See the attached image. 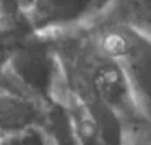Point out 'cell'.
Here are the masks:
<instances>
[{"label":"cell","instance_id":"4","mask_svg":"<svg viewBox=\"0 0 151 145\" xmlns=\"http://www.w3.org/2000/svg\"><path fill=\"white\" fill-rule=\"evenodd\" d=\"M31 30L18 12V2H4L0 12V75L10 67L28 39Z\"/></svg>","mask_w":151,"mask_h":145},{"label":"cell","instance_id":"5","mask_svg":"<svg viewBox=\"0 0 151 145\" xmlns=\"http://www.w3.org/2000/svg\"><path fill=\"white\" fill-rule=\"evenodd\" d=\"M0 145H57V144L49 125V129H44V130H36L31 132V134L21 135V137L0 140Z\"/></svg>","mask_w":151,"mask_h":145},{"label":"cell","instance_id":"2","mask_svg":"<svg viewBox=\"0 0 151 145\" xmlns=\"http://www.w3.org/2000/svg\"><path fill=\"white\" fill-rule=\"evenodd\" d=\"M54 101L12 72L0 75V140L49 129Z\"/></svg>","mask_w":151,"mask_h":145},{"label":"cell","instance_id":"6","mask_svg":"<svg viewBox=\"0 0 151 145\" xmlns=\"http://www.w3.org/2000/svg\"><path fill=\"white\" fill-rule=\"evenodd\" d=\"M124 145H151V125H143L125 135Z\"/></svg>","mask_w":151,"mask_h":145},{"label":"cell","instance_id":"1","mask_svg":"<svg viewBox=\"0 0 151 145\" xmlns=\"http://www.w3.org/2000/svg\"><path fill=\"white\" fill-rule=\"evenodd\" d=\"M91 30L98 44L120 65L141 117L151 125V30L122 20L111 2Z\"/></svg>","mask_w":151,"mask_h":145},{"label":"cell","instance_id":"3","mask_svg":"<svg viewBox=\"0 0 151 145\" xmlns=\"http://www.w3.org/2000/svg\"><path fill=\"white\" fill-rule=\"evenodd\" d=\"M109 2H18V12L33 34H49L85 26L106 10Z\"/></svg>","mask_w":151,"mask_h":145}]
</instances>
